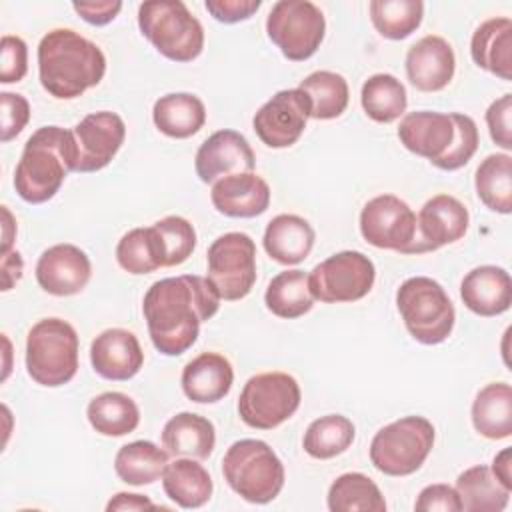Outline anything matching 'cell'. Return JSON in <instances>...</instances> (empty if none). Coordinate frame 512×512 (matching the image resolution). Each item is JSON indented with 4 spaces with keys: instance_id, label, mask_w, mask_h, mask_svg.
<instances>
[{
    "instance_id": "obj_17",
    "label": "cell",
    "mask_w": 512,
    "mask_h": 512,
    "mask_svg": "<svg viewBox=\"0 0 512 512\" xmlns=\"http://www.w3.org/2000/svg\"><path fill=\"white\" fill-rule=\"evenodd\" d=\"M256 156L248 140L230 128L210 134L194 156L196 176L204 184H214L224 176L254 172Z\"/></svg>"
},
{
    "instance_id": "obj_27",
    "label": "cell",
    "mask_w": 512,
    "mask_h": 512,
    "mask_svg": "<svg viewBox=\"0 0 512 512\" xmlns=\"http://www.w3.org/2000/svg\"><path fill=\"white\" fill-rule=\"evenodd\" d=\"M162 446L174 458L206 460L216 446L214 424L194 412H178L162 428Z\"/></svg>"
},
{
    "instance_id": "obj_48",
    "label": "cell",
    "mask_w": 512,
    "mask_h": 512,
    "mask_svg": "<svg viewBox=\"0 0 512 512\" xmlns=\"http://www.w3.org/2000/svg\"><path fill=\"white\" fill-rule=\"evenodd\" d=\"M204 6L214 20L222 24H236L258 12L262 0H206Z\"/></svg>"
},
{
    "instance_id": "obj_38",
    "label": "cell",
    "mask_w": 512,
    "mask_h": 512,
    "mask_svg": "<svg viewBox=\"0 0 512 512\" xmlns=\"http://www.w3.org/2000/svg\"><path fill=\"white\" fill-rule=\"evenodd\" d=\"M360 102L370 120L378 124H390L404 116L408 106V94L404 84L396 76L378 72L364 80L360 90Z\"/></svg>"
},
{
    "instance_id": "obj_14",
    "label": "cell",
    "mask_w": 512,
    "mask_h": 512,
    "mask_svg": "<svg viewBox=\"0 0 512 512\" xmlns=\"http://www.w3.org/2000/svg\"><path fill=\"white\" fill-rule=\"evenodd\" d=\"M312 114V102L300 88L278 90L252 118L256 136L268 148H288L296 144Z\"/></svg>"
},
{
    "instance_id": "obj_18",
    "label": "cell",
    "mask_w": 512,
    "mask_h": 512,
    "mask_svg": "<svg viewBox=\"0 0 512 512\" xmlns=\"http://www.w3.org/2000/svg\"><path fill=\"white\" fill-rule=\"evenodd\" d=\"M92 264L84 250L74 244H54L36 262V282L52 296H74L86 288Z\"/></svg>"
},
{
    "instance_id": "obj_24",
    "label": "cell",
    "mask_w": 512,
    "mask_h": 512,
    "mask_svg": "<svg viewBox=\"0 0 512 512\" xmlns=\"http://www.w3.org/2000/svg\"><path fill=\"white\" fill-rule=\"evenodd\" d=\"M182 392L196 404H214L228 396L234 384L230 360L218 352H202L192 358L180 376Z\"/></svg>"
},
{
    "instance_id": "obj_31",
    "label": "cell",
    "mask_w": 512,
    "mask_h": 512,
    "mask_svg": "<svg viewBox=\"0 0 512 512\" xmlns=\"http://www.w3.org/2000/svg\"><path fill=\"white\" fill-rule=\"evenodd\" d=\"M116 262L122 270L134 276L166 268V246L156 226L128 230L116 244Z\"/></svg>"
},
{
    "instance_id": "obj_6",
    "label": "cell",
    "mask_w": 512,
    "mask_h": 512,
    "mask_svg": "<svg viewBox=\"0 0 512 512\" xmlns=\"http://www.w3.org/2000/svg\"><path fill=\"white\" fill-rule=\"evenodd\" d=\"M144 38L172 62H192L202 54L204 28L180 0H150L138 6Z\"/></svg>"
},
{
    "instance_id": "obj_35",
    "label": "cell",
    "mask_w": 512,
    "mask_h": 512,
    "mask_svg": "<svg viewBox=\"0 0 512 512\" xmlns=\"http://www.w3.org/2000/svg\"><path fill=\"white\" fill-rule=\"evenodd\" d=\"M314 296L308 286V274L304 270L292 268L278 272L264 292L266 308L284 320H294L304 316L314 306Z\"/></svg>"
},
{
    "instance_id": "obj_34",
    "label": "cell",
    "mask_w": 512,
    "mask_h": 512,
    "mask_svg": "<svg viewBox=\"0 0 512 512\" xmlns=\"http://www.w3.org/2000/svg\"><path fill=\"white\" fill-rule=\"evenodd\" d=\"M86 418L98 434L118 438L138 428L140 410L124 392H102L88 402Z\"/></svg>"
},
{
    "instance_id": "obj_29",
    "label": "cell",
    "mask_w": 512,
    "mask_h": 512,
    "mask_svg": "<svg viewBox=\"0 0 512 512\" xmlns=\"http://www.w3.org/2000/svg\"><path fill=\"white\" fill-rule=\"evenodd\" d=\"M152 120L164 136L184 140L200 132L204 126L206 106L196 94L170 92L154 102Z\"/></svg>"
},
{
    "instance_id": "obj_20",
    "label": "cell",
    "mask_w": 512,
    "mask_h": 512,
    "mask_svg": "<svg viewBox=\"0 0 512 512\" xmlns=\"http://www.w3.org/2000/svg\"><path fill=\"white\" fill-rule=\"evenodd\" d=\"M90 364L100 378L124 382L140 372L144 352L138 338L130 330L108 328L92 340Z\"/></svg>"
},
{
    "instance_id": "obj_13",
    "label": "cell",
    "mask_w": 512,
    "mask_h": 512,
    "mask_svg": "<svg viewBox=\"0 0 512 512\" xmlns=\"http://www.w3.org/2000/svg\"><path fill=\"white\" fill-rule=\"evenodd\" d=\"M362 238L380 250L412 254L416 240V212L394 194H380L368 200L360 212Z\"/></svg>"
},
{
    "instance_id": "obj_33",
    "label": "cell",
    "mask_w": 512,
    "mask_h": 512,
    "mask_svg": "<svg viewBox=\"0 0 512 512\" xmlns=\"http://www.w3.org/2000/svg\"><path fill=\"white\" fill-rule=\"evenodd\" d=\"M168 452L150 440H134L114 456L116 476L130 486H148L162 478L168 464Z\"/></svg>"
},
{
    "instance_id": "obj_45",
    "label": "cell",
    "mask_w": 512,
    "mask_h": 512,
    "mask_svg": "<svg viewBox=\"0 0 512 512\" xmlns=\"http://www.w3.org/2000/svg\"><path fill=\"white\" fill-rule=\"evenodd\" d=\"M2 106V136L0 140L6 144L16 138L30 120V104L22 94L0 92Z\"/></svg>"
},
{
    "instance_id": "obj_41",
    "label": "cell",
    "mask_w": 512,
    "mask_h": 512,
    "mask_svg": "<svg viewBox=\"0 0 512 512\" xmlns=\"http://www.w3.org/2000/svg\"><path fill=\"white\" fill-rule=\"evenodd\" d=\"M376 32L388 40H404L418 30L424 16L420 0H372L368 4Z\"/></svg>"
},
{
    "instance_id": "obj_1",
    "label": "cell",
    "mask_w": 512,
    "mask_h": 512,
    "mask_svg": "<svg viewBox=\"0 0 512 512\" xmlns=\"http://www.w3.org/2000/svg\"><path fill=\"white\" fill-rule=\"evenodd\" d=\"M220 300L204 276L182 274L156 280L142 300V314L154 348L164 356H180L190 350L200 324L218 312Z\"/></svg>"
},
{
    "instance_id": "obj_30",
    "label": "cell",
    "mask_w": 512,
    "mask_h": 512,
    "mask_svg": "<svg viewBox=\"0 0 512 512\" xmlns=\"http://www.w3.org/2000/svg\"><path fill=\"white\" fill-rule=\"evenodd\" d=\"M472 426L488 440H504L512 434V388L506 382L486 384L472 402Z\"/></svg>"
},
{
    "instance_id": "obj_40",
    "label": "cell",
    "mask_w": 512,
    "mask_h": 512,
    "mask_svg": "<svg viewBox=\"0 0 512 512\" xmlns=\"http://www.w3.org/2000/svg\"><path fill=\"white\" fill-rule=\"evenodd\" d=\"M298 88L310 98L312 102L310 118H316V120H332L342 116L350 100L346 78L332 70H316L308 74L298 84Z\"/></svg>"
},
{
    "instance_id": "obj_9",
    "label": "cell",
    "mask_w": 512,
    "mask_h": 512,
    "mask_svg": "<svg viewBox=\"0 0 512 512\" xmlns=\"http://www.w3.org/2000/svg\"><path fill=\"white\" fill-rule=\"evenodd\" d=\"M302 400L300 386L286 372H260L246 380L238 398L240 420L256 430H272L294 416Z\"/></svg>"
},
{
    "instance_id": "obj_22",
    "label": "cell",
    "mask_w": 512,
    "mask_h": 512,
    "mask_svg": "<svg viewBox=\"0 0 512 512\" xmlns=\"http://www.w3.org/2000/svg\"><path fill=\"white\" fill-rule=\"evenodd\" d=\"M270 186L256 172L230 174L212 184V206L228 218H256L270 206Z\"/></svg>"
},
{
    "instance_id": "obj_43",
    "label": "cell",
    "mask_w": 512,
    "mask_h": 512,
    "mask_svg": "<svg viewBox=\"0 0 512 512\" xmlns=\"http://www.w3.org/2000/svg\"><path fill=\"white\" fill-rule=\"evenodd\" d=\"M450 114L454 120V140L448 152L434 162L436 168L448 170V172L466 166L470 158L476 154L478 142H480L478 126L468 114H460V112H450Z\"/></svg>"
},
{
    "instance_id": "obj_25",
    "label": "cell",
    "mask_w": 512,
    "mask_h": 512,
    "mask_svg": "<svg viewBox=\"0 0 512 512\" xmlns=\"http://www.w3.org/2000/svg\"><path fill=\"white\" fill-rule=\"evenodd\" d=\"M314 240V228L306 218L298 214H278L266 224L262 244L274 262L294 266L308 258Z\"/></svg>"
},
{
    "instance_id": "obj_2",
    "label": "cell",
    "mask_w": 512,
    "mask_h": 512,
    "mask_svg": "<svg viewBox=\"0 0 512 512\" xmlns=\"http://www.w3.org/2000/svg\"><path fill=\"white\" fill-rule=\"evenodd\" d=\"M106 74V56L98 44L72 28H54L38 44L42 88L58 100H74L98 86Z\"/></svg>"
},
{
    "instance_id": "obj_23",
    "label": "cell",
    "mask_w": 512,
    "mask_h": 512,
    "mask_svg": "<svg viewBox=\"0 0 512 512\" xmlns=\"http://www.w3.org/2000/svg\"><path fill=\"white\" fill-rule=\"evenodd\" d=\"M460 298L478 316L504 314L512 304V278L500 266H476L462 278Z\"/></svg>"
},
{
    "instance_id": "obj_44",
    "label": "cell",
    "mask_w": 512,
    "mask_h": 512,
    "mask_svg": "<svg viewBox=\"0 0 512 512\" xmlns=\"http://www.w3.org/2000/svg\"><path fill=\"white\" fill-rule=\"evenodd\" d=\"M28 72V46L20 36L4 34L0 40V82H20Z\"/></svg>"
},
{
    "instance_id": "obj_5",
    "label": "cell",
    "mask_w": 512,
    "mask_h": 512,
    "mask_svg": "<svg viewBox=\"0 0 512 512\" xmlns=\"http://www.w3.org/2000/svg\"><path fill=\"white\" fill-rule=\"evenodd\" d=\"M78 350V334L70 322L42 318L26 336V372L40 386H64L78 372Z\"/></svg>"
},
{
    "instance_id": "obj_10",
    "label": "cell",
    "mask_w": 512,
    "mask_h": 512,
    "mask_svg": "<svg viewBox=\"0 0 512 512\" xmlns=\"http://www.w3.org/2000/svg\"><path fill=\"white\" fill-rule=\"evenodd\" d=\"M266 34L284 58L304 62L320 48L326 20L314 2L278 0L268 12Z\"/></svg>"
},
{
    "instance_id": "obj_46",
    "label": "cell",
    "mask_w": 512,
    "mask_h": 512,
    "mask_svg": "<svg viewBox=\"0 0 512 512\" xmlns=\"http://www.w3.org/2000/svg\"><path fill=\"white\" fill-rule=\"evenodd\" d=\"M512 94H504L496 98L486 110V126L490 138L502 150H512Z\"/></svg>"
},
{
    "instance_id": "obj_28",
    "label": "cell",
    "mask_w": 512,
    "mask_h": 512,
    "mask_svg": "<svg viewBox=\"0 0 512 512\" xmlns=\"http://www.w3.org/2000/svg\"><path fill=\"white\" fill-rule=\"evenodd\" d=\"M162 488L166 496L180 508H202L212 498V476L194 458H174L166 464L162 474Z\"/></svg>"
},
{
    "instance_id": "obj_26",
    "label": "cell",
    "mask_w": 512,
    "mask_h": 512,
    "mask_svg": "<svg viewBox=\"0 0 512 512\" xmlns=\"http://www.w3.org/2000/svg\"><path fill=\"white\" fill-rule=\"evenodd\" d=\"M470 56L478 68L500 80H512V20L506 16L484 20L472 34Z\"/></svg>"
},
{
    "instance_id": "obj_47",
    "label": "cell",
    "mask_w": 512,
    "mask_h": 512,
    "mask_svg": "<svg viewBox=\"0 0 512 512\" xmlns=\"http://www.w3.org/2000/svg\"><path fill=\"white\" fill-rule=\"evenodd\" d=\"M414 510L418 512H462V502L454 486L448 484H428L420 490Z\"/></svg>"
},
{
    "instance_id": "obj_39",
    "label": "cell",
    "mask_w": 512,
    "mask_h": 512,
    "mask_svg": "<svg viewBox=\"0 0 512 512\" xmlns=\"http://www.w3.org/2000/svg\"><path fill=\"white\" fill-rule=\"evenodd\" d=\"M356 436V428L350 418L342 414H326L310 422L304 432V452L316 460H330L346 452Z\"/></svg>"
},
{
    "instance_id": "obj_7",
    "label": "cell",
    "mask_w": 512,
    "mask_h": 512,
    "mask_svg": "<svg viewBox=\"0 0 512 512\" xmlns=\"http://www.w3.org/2000/svg\"><path fill=\"white\" fill-rule=\"evenodd\" d=\"M396 308L408 334L420 344H442L454 330V304L434 278H406L396 290Z\"/></svg>"
},
{
    "instance_id": "obj_53",
    "label": "cell",
    "mask_w": 512,
    "mask_h": 512,
    "mask_svg": "<svg viewBox=\"0 0 512 512\" xmlns=\"http://www.w3.org/2000/svg\"><path fill=\"white\" fill-rule=\"evenodd\" d=\"M16 238V220L8 206H2V254L12 250V242Z\"/></svg>"
},
{
    "instance_id": "obj_37",
    "label": "cell",
    "mask_w": 512,
    "mask_h": 512,
    "mask_svg": "<svg viewBox=\"0 0 512 512\" xmlns=\"http://www.w3.org/2000/svg\"><path fill=\"white\" fill-rule=\"evenodd\" d=\"M330 512H384L386 500L378 484L362 472L340 474L328 488Z\"/></svg>"
},
{
    "instance_id": "obj_49",
    "label": "cell",
    "mask_w": 512,
    "mask_h": 512,
    "mask_svg": "<svg viewBox=\"0 0 512 512\" xmlns=\"http://www.w3.org/2000/svg\"><path fill=\"white\" fill-rule=\"evenodd\" d=\"M72 8L84 22L92 26H104L118 16V12L122 10V2H74Z\"/></svg>"
},
{
    "instance_id": "obj_51",
    "label": "cell",
    "mask_w": 512,
    "mask_h": 512,
    "mask_svg": "<svg viewBox=\"0 0 512 512\" xmlns=\"http://www.w3.org/2000/svg\"><path fill=\"white\" fill-rule=\"evenodd\" d=\"M24 270V260L18 250H10L0 258V272H2V290L8 292L20 278Z\"/></svg>"
},
{
    "instance_id": "obj_16",
    "label": "cell",
    "mask_w": 512,
    "mask_h": 512,
    "mask_svg": "<svg viewBox=\"0 0 512 512\" xmlns=\"http://www.w3.org/2000/svg\"><path fill=\"white\" fill-rule=\"evenodd\" d=\"M468 208L450 194H436L424 202L416 214V240L412 254L434 252L454 244L468 232Z\"/></svg>"
},
{
    "instance_id": "obj_15",
    "label": "cell",
    "mask_w": 512,
    "mask_h": 512,
    "mask_svg": "<svg viewBox=\"0 0 512 512\" xmlns=\"http://www.w3.org/2000/svg\"><path fill=\"white\" fill-rule=\"evenodd\" d=\"M76 168L74 172H98L106 168L118 154L126 138L124 120L110 110H100L84 116L74 128Z\"/></svg>"
},
{
    "instance_id": "obj_19",
    "label": "cell",
    "mask_w": 512,
    "mask_h": 512,
    "mask_svg": "<svg viewBox=\"0 0 512 512\" xmlns=\"http://www.w3.org/2000/svg\"><path fill=\"white\" fill-rule=\"evenodd\" d=\"M456 72V56L448 40L428 34L406 52V76L420 92L444 90Z\"/></svg>"
},
{
    "instance_id": "obj_50",
    "label": "cell",
    "mask_w": 512,
    "mask_h": 512,
    "mask_svg": "<svg viewBox=\"0 0 512 512\" xmlns=\"http://www.w3.org/2000/svg\"><path fill=\"white\" fill-rule=\"evenodd\" d=\"M158 506L144 494H134V492H118L114 494L108 504L106 510L108 512H116V510H128V512H138V510H156Z\"/></svg>"
},
{
    "instance_id": "obj_3",
    "label": "cell",
    "mask_w": 512,
    "mask_h": 512,
    "mask_svg": "<svg viewBox=\"0 0 512 512\" xmlns=\"http://www.w3.org/2000/svg\"><path fill=\"white\" fill-rule=\"evenodd\" d=\"M76 168L74 132L62 126H42L24 144L14 170L16 194L28 204H44L56 196L66 176Z\"/></svg>"
},
{
    "instance_id": "obj_12",
    "label": "cell",
    "mask_w": 512,
    "mask_h": 512,
    "mask_svg": "<svg viewBox=\"0 0 512 512\" xmlns=\"http://www.w3.org/2000/svg\"><path fill=\"white\" fill-rule=\"evenodd\" d=\"M376 280L374 262L358 250H342L312 268L308 286L314 300L324 304L356 302L364 298Z\"/></svg>"
},
{
    "instance_id": "obj_54",
    "label": "cell",
    "mask_w": 512,
    "mask_h": 512,
    "mask_svg": "<svg viewBox=\"0 0 512 512\" xmlns=\"http://www.w3.org/2000/svg\"><path fill=\"white\" fill-rule=\"evenodd\" d=\"M2 342H4V358H6V362H4V372H2V380H6V378H8V372H10V364H8V360H10V340L6 338V334H2Z\"/></svg>"
},
{
    "instance_id": "obj_8",
    "label": "cell",
    "mask_w": 512,
    "mask_h": 512,
    "mask_svg": "<svg viewBox=\"0 0 512 512\" xmlns=\"http://www.w3.org/2000/svg\"><path fill=\"white\" fill-rule=\"evenodd\" d=\"M436 430L424 416H402L382 426L370 442V462L386 476H410L432 452Z\"/></svg>"
},
{
    "instance_id": "obj_21",
    "label": "cell",
    "mask_w": 512,
    "mask_h": 512,
    "mask_svg": "<svg viewBox=\"0 0 512 512\" xmlns=\"http://www.w3.org/2000/svg\"><path fill=\"white\" fill-rule=\"evenodd\" d=\"M396 134L406 150L434 164L448 152L454 140V120L446 112L416 110L402 116Z\"/></svg>"
},
{
    "instance_id": "obj_32",
    "label": "cell",
    "mask_w": 512,
    "mask_h": 512,
    "mask_svg": "<svg viewBox=\"0 0 512 512\" xmlns=\"http://www.w3.org/2000/svg\"><path fill=\"white\" fill-rule=\"evenodd\" d=\"M456 492L466 512H502L510 502V492L486 464L466 468L456 478Z\"/></svg>"
},
{
    "instance_id": "obj_36",
    "label": "cell",
    "mask_w": 512,
    "mask_h": 512,
    "mask_svg": "<svg viewBox=\"0 0 512 512\" xmlns=\"http://www.w3.org/2000/svg\"><path fill=\"white\" fill-rule=\"evenodd\" d=\"M474 188L480 202L498 214L512 212V156L488 154L476 168Z\"/></svg>"
},
{
    "instance_id": "obj_11",
    "label": "cell",
    "mask_w": 512,
    "mask_h": 512,
    "mask_svg": "<svg viewBox=\"0 0 512 512\" xmlns=\"http://www.w3.org/2000/svg\"><path fill=\"white\" fill-rule=\"evenodd\" d=\"M206 264V278L218 296L228 302L242 300L256 282V244L244 232H226L208 246Z\"/></svg>"
},
{
    "instance_id": "obj_52",
    "label": "cell",
    "mask_w": 512,
    "mask_h": 512,
    "mask_svg": "<svg viewBox=\"0 0 512 512\" xmlns=\"http://www.w3.org/2000/svg\"><path fill=\"white\" fill-rule=\"evenodd\" d=\"M490 470H492V474H494L508 490H512V448H510V446L502 448V450L494 456Z\"/></svg>"
},
{
    "instance_id": "obj_42",
    "label": "cell",
    "mask_w": 512,
    "mask_h": 512,
    "mask_svg": "<svg viewBox=\"0 0 512 512\" xmlns=\"http://www.w3.org/2000/svg\"><path fill=\"white\" fill-rule=\"evenodd\" d=\"M156 230L160 232L164 246H166V268L184 264L194 248H196V230L194 226L182 216H164L162 220L154 222Z\"/></svg>"
},
{
    "instance_id": "obj_4",
    "label": "cell",
    "mask_w": 512,
    "mask_h": 512,
    "mask_svg": "<svg viewBox=\"0 0 512 512\" xmlns=\"http://www.w3.org/2000/svg\"><path fill=\"white\" fill-rule=\"evenodd\" d=\"M226 484L250 504H268L284 488L286 472L278 454L256 438H242L230 444L222 458Z\"/></svg>"
}]
</instances>
